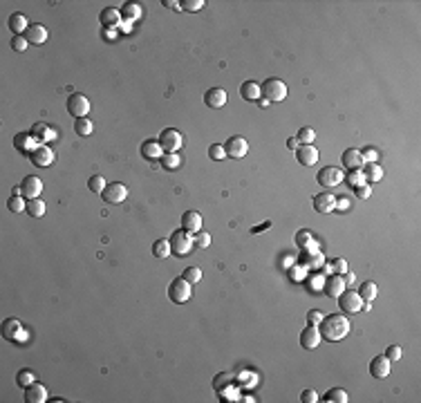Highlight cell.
Returning a JSON list of instances; mask_svg holds the SVG:
<instances>
[{
  "mask_svg": "<svg viewBox=\"0 0 421 403\" xmlns=\"http://www.w3.org/2000/svg\"><path fill=\"white\" fill-rule=\"evenodd\" d=\"M318 332L325 340L336 343V340H341L343 336H347V332H350V320L341 314H329L323 318V325H320Z\"/></svg>",
  "mask_w": 421,
  "mask_h": 403,
  "instance_id": "obj_1",
  "label": "cell"
},
{
  "mask_svg": "<svg viewBox=\"0 0 421 403\" xmlns=\"http://www.w3.org/2000/svg\"><path fill=\"white\" fill-rule=\"evenodd\" d=\"M168 242H170V251H173L177 258H184V256L190 253L195 240H193V233H186L184 229H179V231H175L173 235H170Z\"/></svg>",
  "mask_w": 421,
  "mask_h": 403,
  "instance_id": "obj_2",
  "label": "cell"
},
{
  "mask_svg": "<svg viewBox=\"0 0 421 403\" xmlns=\"http://www.w3.org/2000/svg\"><path fill=\"white\" fill-rule=\"evenodd\" d=\"M190 294H193V287H190V282L184 280V278H175V280L168 285V298L173 302H177V305L188 300Z\"/></svg>",
  "mask_w": 421,
  "mask_h": 403,
  "instance_id": "obj_3",
  "label": "cell"
},
{
  "mask_svg": "<svg viewBox=\"0 0 421 403\" xmlns=\"http://www.w3.org/2000/svg\"><path fill=\"white\" fill-rule=\"evenodd\" d=\"M262 88V94H265V99L269 101V103H278L287 97V85L282 83L280 79H267L265 85H260Z\"/></svg>",
  "mask_w": 421,
  "mask_h": 403,
  "instance_id": "obj_4",
  "label": "cell"
},
{
  "mask_svg": "<svg viewBox=\"0 0 421 403\" xmlns=\"http://www.w3.org/2000/svg\"><path fill=\"white\" fill-rule=\"evenodd\" d=\"M343 177L345 175H343V170L338 166H325V168L318 170V177H316V179H318V184L325 186V188H336V186L343 181Z\"/></svg>",
  "mask_w": 421,
  "mask_h": 403,
  "instance_id": "obj_5",
  "label": "cell"
},
{
  "mask_svg": "<svg viewBox=\"0 0 421 403\" xmlns=\"http://www.w3.org/2000/svg\"><path fill=\"white\" fill-rule=\"evenodd\" d=\"M157 141L164 148V152H177L181 148V143H184V137H181L179 130H175V128H166V130H161Z\"/></svg>",
  "mask_w": 421,
  "mask_h": 403,
  "instance_id": "obj_6",
  "label": "cell"
},
{
  "mask_svg": "<svg viewBox=\"0 0 421 403\" xmlns=\"http://www.w3.org/2000/svg\"><path fill=\"white\" fill-rule=\"evenodd\" d=\"M30 159H32V164L38 168H50L54 164V150H52L47 143H38L34 150H32Z\"/></svg>",
  "mask_w": 421,
  "mask_h": 403,
  "instance_id": "obj_7",
  "label": "cell"
},
{
  "mask_svg": "<svg viewBox=\"0 0 421 403\" xmlns=\"http://www.w3.org/2000/svg\"><path fill=\"white\" fill-rule=\"evenodd\" d=\"M338 307H341L345 314H356L363 309V300L358 296V291H343L338 296Z\"/></svg>",
  "mask_w": 421,
  "mask_h": 403,
  "instance_id": "obj_8",
  "label": "cell"
},
{
  "mask_svg": "<svg viewBox=\"0 0 421 403\" xmlns=\"http://www.w3.org/2000/svg\"><path fill=\"white\" fill-rule=\"evenodd\" d=\"M101 195L108 204H121V202H126V197H128V188L121 181H112V184L105 186V190Z\"/></svg>",
  "mask_w": 421,
  "mask_h": 403,
  "instance_id": "obj_9",
  "label": "cell"
},
{
  "mask_svg": "<svg viewBox=\"0 0 421 403\" xmlns=\"http://www.w3.org/2000/svg\"><path fill=\"white\" fill-rule=\"evenodd\" d=\"M68 112H70L74 119L88 117V112H90V101L85 99L83 94H72V97L68 99Z\"/></svg>",
  "mask_w": 421,
  "mask_h": 403,
  "instance_id": "obj_10",
  "label": "cell"
},
{
  "mask_svg": "<svg viewBox=\"0 0 421 403\" xmlns=\"http://www.w3.org/2000/svg\"><path fill=\"white\" fill-rule=\"evenodd\" d=\"M224 150H227V155L233 157V159H242L249 152V141L245 137H229L227 143H224Z\"/></svg>",
  "mask_w": 421,
  "mask_h": 403,
  "instance_id": "obj_11",
  "label": "cell"
},
{
  "mask_svg": "<svg viewBox=\"0 0 421 403\" xmlns=\"http://www.w3.org/2000/svg\"><path fill=\"white\" fill-rule=\"evenodd\" d=\"M21 186H23V197L25 199H36L43 193V181L36 175H27Z\"/></svg>",
  "mask_w": 421,
  "mask_h": 403,
  "instance_id": "obj_12",
  "label": "cell"
},
{
  "mask_svg": "<svg viewBox=\"0 0 421 403\" xmlns=\"http://www.w3.org/2000/svg\"><path fill=\"white\" fill-rule=\"evenodd\" d=\"M296 159H298L300 166H316L318 164V148H314L312 143L307 146H300L296 148Z\"/></svg>",
  "mask_w": 421,
  "mask_h": 403,
  "instance_id": "obj_13",
  "label": "cell"
},
{
  "mask_svg": "<svg viewBox=\"0 0 421 403\" xmlns=\"http://www.w3.org/2000/svg\"><path fill=\"white\" fill-rule=\"evenodd\" d=\"M320 340H323V336H320L318 327H316V325H312V323H309L307 327L300 332V345H303L305 349H316L320 345Z\"/></svg>",
  "mask_w": 421,
  "mask_h": 403,
  "instance_id": "obj_14",
  "label": "cell"
},
{
  "mask_svg": "<svg viewBox=\"0 0 421 403\" xmlns=\"http://www.w3.org/2000/svg\"><path fill=\"white\" fill-rule=\"evenodd\" d=\"M141 155H143V159H148V161H157L164 157V148L159 146L157 139H146V141L141 143Z\"/></svg>",
  "mask_w": 421,
  "mask_h": 403,
  "instance_id": "obj_15",
  "label": "cell"
},
{
  "mask_svg": "<svg viewBox=\"0 0 421 403\" xmlns=\"http://www.w3.org/2000/svg\"><path fill=\"white\" fill-rule=\"evenodd\" d=\"M181 229H184L186 233L202 231V215H199L197 211H186V213L181 215Z\"/></svg>",
  "mask_w": 421,
  "mask_h": 403,
  "instance_id": "obj_16",
  "label": "cell"
},
{
  "mask_svg": "<svg viewBox=\"0 0 421 403\" xmlns=\"http://www.w3.org/2000/svg\"><path fill=\"white\" fill-rule=\"evenodd\" d=\"M227 99H229V94L224 92L222 88H210L208 92L204 94V103H206L208 108H215V110L224 108V105H227Z\"/></svg>",
  "mask_w": 421,
  "mask_h": 403,
  "instance_id": "obj_17",
  "label": "cell"
},
{
  "mask_svg": "<svg viewBox=\"0 0 421 403\" xmlns=\"http://www.w3.org/2000/svg\"><path fill=\"white\" fill-rule=\"evenodd\" d=\"M390 369H392V363L387 361V356H374L370 363V374L374 378H385L390 376Z\"/></svg>",
  "mask_w": 421,
  "mask_h": 403,
  "instance_id": "obj_18",
  "label": "cell"
},
{
  "mask_svg": "<svg viewBox=\"0 0 421 403\" xmlns=\"http://www.w3.org/2000/svg\"><path fill=\"white\" fill-rule=\"evenodd\" d=\"M38 146L36 139L32 137V132H18L16 137H14V148H18V150L23 152V155H32V150Z\"/></svg>",
  "mask_w": 421,
  "mask_h": 403,
  "instance_id": "obj_19",
  "label": "cell"
},
{
  "mask_svg": "<svg viewBox=\"0 0 421 403\" xmlns=\"http://www.w3.org/2000/svg\"><path fill=\"white\" fill-rule=\"evenodd\" d=\"M341 164L345 168H350V170H361L363 168V157H361V150H356V148H347L345 152H343L341 157Z\"/></svg>",
  "mask_w": 421,
  "mask_h": 403,
  "instance_id": "obj_20",
  "label": "cell"
},
{
  "mask_svg": "<svg viewBox=\"0 0 421 403\" xmlns=\"http://www.w3.org/2000/svg\"><path fill=\"white\" fill-rule=\"evenodd\" d=\"M314 209L318 211V213H332V211H336V197H334L332 193H320L314 197Z\"/></svg>",
  "mask_w": 421,
  "mask_h": 403,
  "instance_id": "obj_21",
  "label": "cell"
},
{
  "mask_svg": "<svg viewBox=\"0 0 421 403\" xmlns=\"http://www.w3.org/2000/svg\"><path fill=\"white\" fill-rule=\"evenodd\" d=\"M343 291H345V280H343V276H329L327 282H325V294H327L329 298H338Z\"/></svg>",
  "mask_w": 421,
  "mask_h": 403,
  "instance_id": "obj_22",
  "label": "cell"
},
{
  "mask_svg": "<svg viewBox=\"0 0 421 403\" xmlns=\"http://www.w3.org/2000/svg\"><path fill=\"white\" fill-rule=\"evenodd\" d=\"M361 172H363V179H365V184H370V186L383 179V168L376 164V161H374V164H363Z\"/></svg>",
  "mask_w": 421,
  "mask_h": 403,
  "instance_id": "obj_23",
  "label": "cell"
},
{
  "mask_svg": "<svg viewBox=\"0 0 421 403\" xmlns=\"http://www.w3.org/2000/svg\"><path fill=\"white\" fill-rule=\"evenodd\" d=\"M25 38H27L30 43H34V45H43V43L47 41V30H45V25L32 23V25L27 27V32H25Z\"/></svg>",
  "mask_w": 421,
  "mask_h": 403,
  "instance_id": "obj_24",
  "label": "cell"
},
{
  "mask_svg": "<svg viewBox=\"0 0 421 403\" xmlns=\"http://www.w3.org/2000/svg\"><path fill=\"white\" fill-rule=\"evenodd\" d=\"M50 396H47V390L41 385V383H34V385L25 387V401L27 403H45Z\"/></svg>",
  "mask_w": 421,
  "mask_h": 403,
  "instance_id": "obj_25",
  "label": "cell"
},
{
  "mask_svg": "<svg viewBox=\"0 0 421 403\" xmlns=\"http://www.w3.org/2000/svg\"><path fill=\"white\" fill-rule=\"evenodd\" d=\"M99 18H101V25L108 27V30H112V27H117L119 23H121V12L114 7H105L101 14H99Z\"/></svg>",
  "mask_w": 421,
  "mask_h": 403,
  "instance_id": "obj_26",
  "label": "cell"
},
{
  "mask_svg": "<svg viewBox=\"0 0 421 403\" xmlns=\"http://www.w3.org/2000/svg\"><path fill=\"white\" fill-rule=\"evenodd\" d=\"M27 27H30V23H27V18L23 14H12L9 16V30L14 32V36H25Z\"/></svg>",
  "mask_w": 421,
  "mask_h": 403,
  "instance_id": "obj_27",
  "label": "cell"
},
{
  "mask_svg": "<svg viewBox=\"0 0 421 403\" xmlns=\"http://www.w3.org/2000/svg\"><path fill=\"white\" fill-rule=\"evenodd\" d=\"M240 94H242V99H247V101H258L262 97V88L256 81H247V83L240 85Z\"/></svg>",
  "mask_w": 421,
  "mask_h": 403,
  "instance_id": "obj_28",
  "label": "cell"
},
{
  "mask_svg": "<svg viewBox=\"0 0 421 403\" xmlns=\"http://www.w3.org/2000/svg\"><path fill=\"white\" fill-rule=\"evenodd\" d=\"M23 332V325H21V320H16V318H7L3 323V336L7 340H14V338H18Z\"/></svg>",
  "mask_w": 421,
  "mask_h": 403,
  "instance_id": "obj_29",
  "label": "cell"
},
{
  "mask_svg": "<svg viewBox=\"0 0 421 403\" xmlns=\"http://www.w3.org/2000/svg\"><path fill=\"white\" fill-rule=\"evenodd\" d=\"M376 294H379V289H376V285L372 280L363 282L361 289H358V296H361V300L365 302V305H372V300L376 298Z\"/></svg>",
  "mask_w": 421,
  "mask_h": 403,
  "instance_id": "obj_30",
  "label": "cell"
},
{
  "mask_svg": "<svg viewBox=\"0 0 421 403\" xmlns=\"http://www.w3.org/2000/svg\"><path fill=\"white\" fill-rule=\"evenodd\" d=\"M141 16V7L137 3H126L121 7V18H126V21H139Z\"/></svg>",
  "mask_w": 421,
  "mask_h": 403,
  "instance_id": "obj_31",
  "label": "cell"
},
{
  "mask_svg": "<svg viewBox=\"0 0 421 403\" xmlns=\"http://www.w3.org/2000/svg\"><path fill=\"white\" fill-rule=\"evenodd\" d=\"M32 137H34L38 143H45V139L52 137V128L45 126V123H34V126H32Z\"/></svg>",
  "mask_w": 421,
  "mask_h": 403,
  "instance_id": "obj_32",
  "label": "cell"
},
{
  "mask_svg": "<svg viewBox=\"0 0 421 403\" xmlns=\"http://www.w3.org/2000/svg\"><path fill=\"white\" fill-rule=\"evenodd\" d=\"M323 401H327V403H347V401H350V396H347V392L341 390V387H332V390L323 396Z\"/></svg>",
  "mask_w": 421,
  "mask_h": 403,
  "instance_id": "obj_33",
  "label": "cell"
},
{
  "mask_svg": "<svg viewBox=\"0 0 421 403\" xmlns=\"http://www.w3.org/2000/svg\"><path fill=\"white\" fill-rule=\"evenodd\" d=\"M25 211L32 215V218H43V215H45V202H43L41 197L27 199V209Z\"/></svg>",
  "mask_w": 421,
  "mask_h": 403,
  "instance_id": "obj_34",
  "label": "cell"
},
{
  "mask_svg": "<svg viewBox=\"0 0 421 403\" xmlns=\"http://www.w3.org/2000/svg\"><path fill=\"white\" fill-rule=\"evenodd\" d=\"M74 130H76L79 137H88V134H92L94 126H92V121H90L88 117H83V119H76V121H74Z\"/></svg>",
  "mask_w": 421,
  "mask_h": 403,
  "instance_id": "obj_35",
  "label": "cell"
},
{
  "mask_svg": "<svg viewBox=\"0 0 421 403\" xmlns=\"http://www.w3.org/2000/svg\"><path fill=\"white\" fill-rule=\"evenodd\" d=\"M16 383L21 387H30L36 383V374L32 372V369H21V372L16 374Z\"/></svg>",
  "mask_w": 421,
  "mask_h": 403,
  "instance_id": "obj_36",
  "label": "cell"
},
{
  "mask_svg": "<svg viewBox=\"0 0 421 403\" xmlns=\"http://www.w3.org/2000/svg\"><path fill=\"white\" fill-rule=\"evenodd\" d=\"M161 166L166 168V170H177L181 164V159H179V155L177 152H164V157H161Z\"/></svg>",
  "mask_w": 421,
  "mask_h": 403,
  "instance_id": "obj_37",
  "label": "cell"
},
{
  "mask_svg": "<svg viewBox=\"0 0 421 403\" xmlns=\"http://www.w3.org/2000/svg\"><path fill=\"white\" fill-rule=\"evenodd\" d=\"M7 209L12 211V213H23V211L27 209V199L23 197V195H12L7 202Z\"/></svg>",
  "mask_w": 421,
  "mask_h": 403,
  "instance_id": "obj_38",
  "label": "cell"
},
{
  "mask_svg": "<svg viewBox=\"0 0 421 403\" xmlns=\"http://www.w3.org/2000/svg\"><path fill=\"white\" fill-rule=\"evenodd\" d=\"M170 242L168 240H157L155 244H152V256H157V258H168L170 256Z\"/></svg>",
  "mask_w": 421,
  "mask_h": 403,
  "instance_id": "obj_39",
  "label": "cell"
},
{
  "mask_svg": "<svg viewBox=\"0 0 421 403\" xmlns=\"http://www.w3.org/2000/svg\"><path fill=\"white\" fill-rule=\"evenodd\" d=\"M88 186H90V190H92V193L101 195L103 190H105V186H108V181L103 179V175H92L88 179Z\"/></svg>",
  "mask_w": 421,
  "mask_h": 403,
  "instance_id": "obj_40",
  "label": "cell"
},
{
  "mask_svg": "<svg viewBox=\"0 0 421 403\" xmlns=\"http://www.w3.org/2000/svg\"><path fill=\"white\" fill-rule=\"evenodd\" d=\"M296 139H298V143H300V146H307V143H314V139H316L314 128H309V126L300 128L298 134H296Z\"/></svg>",
  "mask_w": 421,
  "mask_h": 403,
  "instance_id": "obj_41",
  "label": "cell"
},
{
  "mask_svg": "<svg viewBox=\"0 0 421 403\" xmlns=\"http://www.w3.org/2000/svg\"><path fill=\"white\" fill-rule=\"evenodd\" d=\"M231 381H233V378H231V374H229V372H220L218 376H215L213 385H215V390H218V392H222L227 385H231Z\"/></svg>",
  "mask_w": 421,
  "mask_h": 403,
  "instance_id": "obj_42",
  "label": "cell"
},
{
  "mask_svg": "<svg viewBox=\"0 0 421 403\" xmlns=\"http://www.w3.org/2000/svg\"><path fill=\"white\" fill-rule=\"evenodd\" d=\"M184 280H188L190 285L199 282V280H202V269H199V267H188L184 271Z\"/></svg>",
  "mask_w": 421,
  "mask_h": 403,
  "instance_id": "obj_43",
  "label": "cell"
},
{
  "mask_svg": "<svg viewBox=\"0 0 421 403\" xmlns=\"http://www.w3.org/2000/svg\"><path fill=\"white\" fill-rule=\"evenodd\" d=\"M208 157H210V159H215V161H222L224 157H227V150H224L222 143H213V146L208 148Z\"/></svg>",
  "mask_w": 421,
  "mask_h": 403,
  "instance_id": "obj_44",
  "label": "cell"
},
{
  "mask_svg": "<svg viewBox=\"0 0 421 403\" xmlns=\"http://www.w3.org/2000/svg\"><path fill=\"white\" fill-rule=\"evenodd\" d=\"M204 5H206L204 0H181L179 9H186V12H199Z\"/></svg>",
  "mask_w": 421,
  "mask_h": 403,
  "instance_id": "obj_45",
  "label": "cell"
},
{
  "mask_svg": "<svg viewBox=\"0 0 421 403\" xmlns=\"http://www.w3.org/2000/svg\"><path fill=\"white\" fill-rule=\"evenodd\" d=\"M347 181L352 184V188H358V186L365 184V179H363V172H361V170H350V175H347Z\"/></svg>",
  "mask_w": 421,
  "mask_h": 403,
  "instance_id": "obj_46",
  "label": "cell"
},
{
  "mask_svg": "<svg viewBox=\"0 0 421 403\" xmlns=\"http://www.w3.org/2000/svg\"><path fill=\"white\" fill-rule=\"evenodd\" d=\"M195 244H197L199 249H206V247H210V233H204V231H197L195 233Z\"/></svg>",
  "mask_w": 421,
  "mask_h": 403,
  "instance_id": "obj_47",
  "label": "cell"
},
{
  "mask_svg": "<svg viewBox=\"0 0 421 403\" xmlns=\"http://www.w3.org/2000/svg\"><path fill=\"white\" fill-rule=\"evenodd\" d=\"M27 45H30V41H27L25 36H14V38H12V47H14L16 52H25Z\"/></svg>",
  "mask_w": 421,
  "mask_h": 403,
  "instance_id": "obj_48",
  "label": "cell"
},
{
  "mask_svg": "<svg viewBox=\"0 0 421 403\" xmlns=\"http://www.w3.org/2000/svg\"><path fill=\"white\" fill-rule=\"evenodd\" d=\"M361 157L365 164H374V161L379 159V152H376L374 148H365V150H361Z\"/></svg>",
  "mask_w": 421,
  "mask_h": 403,
  "instance_id": "obj_49",
  "label": "cell"
},
{
  "mask_svg": "<svg viewBox=\"0 0 421 403\" xmlns=\"http://www.w3.org/2000/svg\"><path fill=\"white\" fill-rule=\"evenodd\" d=\"M385 356H387V361H390V363H396L401 358V347H399V345H390L387 352H385Z\"/></svg>",
  "mask_w": 421,
  "mask_h": 403,
  "instance_id": "obj_50",
  "label": "cell"
},
{
  "mask_svg": "<svg viewBox=\"0 0 421 403\" xmlns=\"http://www.w3.org/2000/svg\"><path fill=\"white\" fill-rule=\"evenodd\" d=\"M332 269L336 271V276H343V273H347V262L343 258H338V260L332 262Z\"/></svg>",
  "mask_w": 421,
  "mask_h": 403,
  "instance_id": "obj_51",
  "label": "cell"
},
{
  "mask_svg": "<svg viewBox=\"0 0 421 403\" xmlns=\"http://www.w3.org/2000/svg\"><path fill=\"white\" fill-rule=\"evenodd\" d=\"M372 195V186L370 184H363V186H358L356 188V197L358 199H367Z\"/></svg>",
  "mask_w": 421,
  "mask_h": 403,
  "instance_id": "obj_52",
  "label": "cell"
},
{
  "mask_svg": "<svg viewBox=\"0 0 421 403\" xmlns=\"http://www.w3.org/2000/svg\"><path fill=\"white\" fill-rule=\"evenodd\" d=\"M300 401L303 403H316L318 401V394H316L314 390H305L303 394H300Z\"/></svg>",
  "mask_w": 421,
  "mask_h": 403,
  "instance_id": "obj_53",
  "label": "cell"
},
{
  "mask_svg": "<svg viewBox=\"0 0 421 403\" xmlns=\"http://www.w3.org/2000/svg\"><path fill=\"white\" fill-rule=\"evenodd\" d=\"M323 318H325V316L320 314V311H316V309L307 311V320H309V323H312V325H318V323H323Z\"/></svg>",
  "mask_w": 421,
  "mask_h": 403,
  "instance_id": "obj_54",
  "label": "cell"
},
{
  "mask_svg": "<svg viewBox=\"0 0 421 403\" xmlns=\"http://www.w3.org/2000/svg\"><path fill=\"white\" fill-rule=\"evenodd\" d=\"M307 238H309L307 231H303V233L296 235V242H298V247H300V244H307Z\"/></svg>",
  "mask_w": 421,
  "mask_h": 403,
  "instance_id": "obj_55",
  "label": "cell"
},
{
  "mask_svg": "<svg viewBox=\"0 0 421 403\" xmlns=\"http://www.w3.org/2000/svg\"><path fill=\"white\" fill-rule=\"evenodd\" d=\"M347 206H350V199H347V197L336 199V209H347Z\"/></svg>",
  "mask_w": 421,
  "mask_h": 403,
  "instance_id": "obj_56",
  "label": "cell"
},
{
  "mask_svg": "<svg viewBox=\"0 0 421 403\" xmlns=\"http://www.w3.org/2000/svg\"><path fill=\"white\" fill-rule=\"evenodd\" d=\"M287 148L296 150V148H298V139H296V137H289V139H287Z\"/></svg>",
  "mask_w": 421,
  "mask_h": 403,
  "instance_id": "obj_57",
  "label": "cell"
},
{
  "mask_svg": "<svg viewBox=\"0 0 421 403\" xmlns=\"http://www.w3.org/2000/svg\"><path fill=\"white\" fill-rule=\"evenodd\" d=\"M265 229H271V222H265V224H260V227H253L251 231L253 233H260V231H265Z\"/></svg>",
  "mask_w": 421,
  "mask_h": 403,
  "instance_id": "obj_58",
  "label": "cell"
},
{
  "mask_svg": "<svg viewBox=\"0 0 421 403\" xmlns=\"http://www.w3.org/2000/svg\"><path fill=\"white\" fill-rule=\"evenodd\" d=\"M164 5L168 9H177V7H179V3H173V0H164Z\"/></svg>",
  "mask_w": 421,
  "mask_h": 403,
  "instance_id": "obj_59",
  "label": "cell"
},
{
  "mask_svg": "<svg viewBox=\"0 0 421 403\" xmlns=\"http://www.w3.org/2000/svg\"><path fill=\"white\" fill-rule=\"evenodd\" d=\"M354 278H356V273H347L343 280H345V285H347V282H354Z\"/></svg>",
  "mask_w": 421,
  "mask_h": 403,
  "instance_id": "obj_60",
  "label": "cell"
},
{
  "mask_svg": "<svg viewBox=\"0 0 421 403\" xmlns=\"http://www.w3.org/2000/svg\"><path fill=\"white\" fill-rule=\"evenodd\" d=\"M258 103H260L262 108H267V105H269V101H267V99H258Z\"/></svg>",
  "mask_w": 421,
  "mask_h": 403,
  "instance_id": "obj_61",
  "label": "cell"
}]
</instances>
